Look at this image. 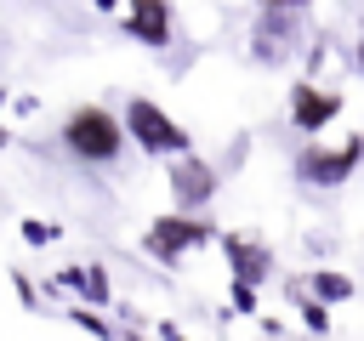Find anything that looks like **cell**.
<instances>
[{
    "label": "cell",
    "mask_w": 364,
    "mask_h": 341,
    "mask_svg": "<svg viewBox=\"0 0 364 341\" xmlns=\"http://www.w3.org/2000/svg\"><path fill=\"white\" fill-rule=\"evenodd\" d=\"M63 142L74 159L85 165H114L119 148H125V119H114L102 102H80L68 119H63Z\"/></svg>",
    "instance_id": "1"
},
{
    "label": "cell",
    "mask_w": 364,
    "mask_h": 341,
    "mask_svg": "<svg viewBox=\"0 0 364 341\" xmlns=\"http://www.w3.org/2000/svg\"><path fill=\"white\" fill-rule=\"evenodd\" d=\"M210 239H216V227H210L199 210H182V205H176V210H159V216L142 227V250H148L159 267H176L188 250H199V244H210Z\"/></svg>",
    "instance_id": "2"
},
{
    "label": "cell",
    "mask_w": 364,
    "mask_h": 341,
    "mask_svg": "<svg viewBox=\"0 0 364 341\" xmlns=\"http://www.w3.org/2000/svg\"><path fill=\"white\" fill-rule=\"evenodd\" d=\"M119 119H125V136H131L142 153H154V159H176V153H188V131H182V119H171L154 97H131Z\"/></svg>",
    "instance_id": "3"
},
{
    "label": "cell",
    "mask_w": 364,
    "mask_h": 341,
    "mask_svg": "<svg viewBox=\"0 0 364 341\" xmlns=\"http://www.w3.org/2000/svg\"><path fill=\"white\" fill-rule=\"evenodd\" d=\"M358 165H364V131H353L341 148L307 142V148L296 153V182H301V188H341Z\"/></svg>",
    "instance_id": "4"
},
{
    "label": "cell",
    "mask_w": 364,
    "mask_h": 341,
    "mask_svg": "<svg viewBox=\"0 0 364 341\" xmlns=\"http://www.w3.org/2000/svg\"><path fill=\"white\" fill-rule=\"evenodd\" d=\"M301 45V11H267L256 6V23H250V57L262 68H284Z\"/></svg>",
    "instance_id": "5"
},
{
    "label": "cell",
    "mask_w": 364,
    "mask_h": 341,
    "mask_svg": "<svg viewBox=\"0 0 364 341\" xmlns=\"http://www.w3.org/2000/svg\"><path fill=\"white\" fill-rule=\"evenodd\" d=\"M216 188H222V170H216L210 159H199L193 148L176 153V165H171V199H176L182 210H205V205L216 199Z\"/></svg>",
    "instance_id": "6"
},
{
    "label": "cell",
    "mask_w": 364,
    "mask_h": 341,
    "mask_svg": "<svg viewBox=\"0 0 364 341\" xmlns=\"http://www.w3.org/2000/svg\"><path fill=\"white\" fill-rule=\"evenodd\" d=\"M125 34L148 51H165L176 40V11L171 0H125Z\"/></svg>",
    "instance_id": "7"
},
{
    "label": "cell",
    "mask_w": 364,
    "mask_h": 341,
    "mask_svg": "<svg viewBox=\"0 0 364 341\" xmlns=\"http://www.w3.org/2000/svg\"><path fill=\"white\" fill-rule=\"evenodd\" d=\"M336 114H341V91H318L313 80H296L290 85V125L301 136H318Z\"/></svg>",
    "instance_id": "8"
},
{
    "label": "cell",
    "mask_w": 364,
    "mask_h": 341,
    "mask_svg": "<svg viewBox=\"0 0 364 341\" xmlns=\"http://www.w3.org/2000/svg\"><path fill=\"white\" fill-rule=\"evenodd\" d=\"M222 256H228V273L233 278H250V284H267L273 278V256L256 239H245V233H222Z\"/></svg>",
    "instance_id": "9"
},
{
    "label": "cell",
    "mask_w": 364,
    "mask_h": 341,
    "mask_svg": "<svg viewBox=\"0 0 364 341\" xmlns=\"http://www.w3.org/2000/svg\"><path fill=\"white\" fill-rule=\"evenodd\" d=\"M284 290H290V301H307V296H318V301H347V296H353V278L336 273V267H318V273H307V278H290Z\"/></svg>",
    "instance_id": "10"
},
{
    "label": "cell",
    "mask_w": 364,
    "mask_h": 341,
    "mask_svg": "<svg viewBox=\"0 0 364 341\" xmlns=\"http://www.w3.org/2000/svg\"><path fill=\"white\" fill-rule=\"evenodd\" d=\"M63 284H68V290H80L91 307H108V301H114L108 267H97V261H91V267H68V273H63Z\"/></svg>",
    "instance_id": "11"
},
{
    "label": "cell",
    "mask_w": 364,
    "mask_h": 341,
    "mask_svg": "<svg viewBox=\"0 0 364 341\" xmlns=\"http://www.w3.org/2000/svg\"><path fill=\"white\" fill-rule=\"evenodd\" d=\"M68 318H74L80 330H91V335H114V324H108L97 307H68Z\"/></svg>",
    "instance_id": "12"
},
{
    "label": "cell",
    "mask_w": 364,
    "mask_h": 341,
    "mask_svg": "<svg viewBox=\"0 0 364 341\" xmlns=\"http://www.w3.org/2000/svg\"><path fill=\"white\" fill-rule=\"evenodd\" d=\"M23 239L40 250V244H51V239H57V227H51V222H40V216H23Z\"/></svg>",
    "instance_id": "13"
},
{
    "label": "cell",
    "mask_w": 364,
    "mask_h": 341,
    "mask_svg": "<svg viewBox=\"0 0 364 341\" xmlns=\"http://www.w3.org/2000/svg\"><path fill=\"white\" fill-rule=\"evenodd\" d=\"M228 296H233V313H245V318L256 313V284H250V278H233V290H228Z\"/></svg>",
    "instance_id": "14"
},
{
    "label": "cell",
    "mask_w": 364,
    "mask_h": 341,
    "mask_svg": "<svg viewBox=\"0 0 364 341\" xmlns=\"http://www.w3.org/2000/svg\"><path fill=\"white\" fill-rule=\"evenodd\" d=\"M11 284H17V301H23V307H40V290L28 284V273H11Z\"/></svg>",
    "instance_id": "15"
},
{
    "label": "cell",
    "mask_w": 364,
    "mask_h": 341,
    "mask_svg": "<svg viewBox=\"0 0 364 341\" xmlns=\"http://www.w3.org/2000/svg\"><path fill=\"white\" fill-rule=\"evenodd\" d=\"M256 6H267V11H307L313 0H256Z\"/></svg>",
    "instance_id": "16"
},
{
    "label": "cell",
    "mask_w": 364,
    "mask_h": 341,
    "mask_svg": "<svg viewBox=\"0 0 364 341\" xmlns=\"http://www.w3.org/2000/svg\"><path fill=\"white\" fill-rule=\"evenodd\" d=\"M91 6H97V11H114V6H119V0H91Z\"/></svg>",
    "instance_id": "17"
},
{
    "label": "cell",
    "mask_w": 364,
    "mask_h": 341,
    "mask_svg": "<svg viewBox=\"0 0 364 341\" xmlns=\"http://www.w3.org/2000/svg\"><path fill=\"white\" fill-rule=\"evenodd\" d=\"M358 74H364V34H358Z\"/></svg>",
    "instance_id": "18"
},
{
    "label": "cell",
    "mask_w": 364,
    "mask_h": 341,
    "mask_svg": "<svg viewBox=\"0 0 364 341\" xmlns=\"http://www.w3.org/2000/svg\"><path fill=\"white\" fill-rule=\"evenodd\" d=\"M6 142H11V136H6V125H0V148H6Z\"/></svg>",
    "instance_id": "19"
}]
</instances>
